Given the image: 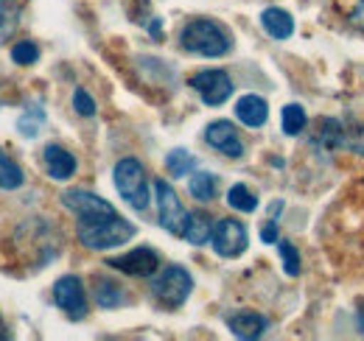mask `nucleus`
<instances>
[{
	"mask_svg": "<svg viewBox=\"0 0 364 341\" xmlns=\"http://www.w3.org/2000/svg\"><path fill=\"white\" fill-rule=\"evenodd\" d=\"M205 143L210 148H216L219 154H225L230 160H241L244 157V140L238 137V129L230 121H213L205 126Z\"/></svg>",
	"mask_w": 364,
	"mask_h": 341,
	"instance_id": "9b49d317",
	"label": "nucleus"
},
{
	"mask_svg": "<svg viewBox=\"0 0 364 341\" xmlns=\"http://www.w3.org/2000/svg\"><path fill=\"white\" fill-rule=\"evenodd\" d=\"M11 62L28 67V65H37L40 62V48L31 40H20V43L11 45Z\"/></svg>",
	"mask_w": 364,
	"mask_h": 341,
	"instance_id": "b1692460",
	"label": "nucleus"
},
{
	"mask_svg": "<svg viewBox=\"0 0 364 341\" xmlns=\"http://www.w3.org/2000/svg\"><path fill=\"white\" fill-rule=\"evenodd\" d=\"M277 252H280V260H283V271L289 277H297L300 274V252L291 241H277Z\"/></svg>",
	"mask_w": 364,
	"mask_h": 341,
	"instance_id": "a878e982",
	"label": "nucleus"
},
{
	"mask_svg": "<svg viewBox=\"0 0 364 341\" xmlns=\"http://www.w3.org/2000/svg\"><path fill=\"white\" fill-rule=\"evenodd\" d=\"M92 299L98 308L104 310H115L127 302V294L124 288L115 283V280H107V277H95V286H92Z\"/></svg>",
	"mask_w": 364,
	"mask_h": 341,
	"instance_id": "f3484780",
	"label": "nucleus"
},
{
	"mask_svg": "<svg viewBox=\"0 0 364 341\" xmlns=\"http://www.w3.org/2000/svg\"><path fill=\"white\" fill-rule=\"evenodd\" d=\"M188 85H191V90L199 92V98H202L205 107H222V104H228L230 98H232V90H235L232 79L228 76V70H222V67H205V70L193 73Z\"/></svg>",
	"mask_w": 364,
	"mask_h": 341,
	"instance_id": "423d86ee",
	"label": "nucleus"
},
{
	"mask_svg": "<svg viewBox=\"0 0 364 341\" xmlns=\"http://www.w3.org/2000/svg\"><path fill=\"white\" fill-rule=\"evenodd\" d=\"M213 227H216V221L208 213H202V210L188 213L185 229H182V241H188L191 247H205L213 238Z\"/></svg>",
	"mask_w": 364,
	"mask_h": 341,
	"instance_id": "dca6fc26",
	"label": "nucleus"
},
{
	"mask_svg": "<svg viewBox=\"0 0 364 341\" xmlns=\"http://www.w3.org/2000/svg\"><path fill=\"white\" fill-rule=\"evenodd\" d=\"M269 328V319L255 313V310H235L228 316V330L235 336V339H244V341H252V339H261Z\"/></svg>",
	"mask_w": 364,
	"mask_h": 341,
	"instance_id": "f8f14e48",
	"label": "nucleus"
},
{
	"mask_svg": "<svg viewBox=\"0 0 364 341\" xmlns=\"http://www.w3.org/2000/svg\"><path fill=\"white\" fill-rule=\"evenodd\" d=\"M356 322H359V330L364 333V302H362V308H359V313H356Z\"/></svg>",
	"mask_w": 364,
	"mask_h": 341,
	"instance_id": "7c9ffc66",
	"label": "nucleus"
},
{
	"mask_svg": "<svg viewBox=\"0 0 364 341\" xmlns=\"http://www.w3.org/2000/svg\"><path fill=\"white\" fill-rule=\"evenodd\" d=\"M235 118L250 129H261L269 121V104L267 98L255 95V92H247L235 101Z\"/></svg>",
	"mask_w": 364,
	"mask_h": 341,
	"instance_id": "4468645a",
	"label": "nucleus"
},
{
	"mask_svg": "<svg viewBox=\"0 0 364 341\" xmlns=\"http://www.w3.org/2000/svg\"><path fill=\"white\" fill-rule=\"evenodd\" d=\"M180 45L182 50L193 53V56H205V59H219V56H228L232 40H230L228 28L216 20H208V17H196V20H188L180 31Z\"/></svg>",
	"mask_w": 364,
	"mask_h": 341,
	"instance_id": "f257e3e1",
	"label": "nucleus"
},
{
	"mask_svg": "<svg viewBox=\"0 0 364 341\" xmlns=\"http://www.w3.org/2000/svg\"><path fill=\"white\" fill-rule=\"evenodd\" d=\"M23 185H26L23 168L0 148V190H20Z\"/></svg>",
	"mask_w": 364,
	"mask_h": 341,
	"instance_id": "6ab92c4d",
	"label": "nucleus"
},
{
	"mask_svg": "<svg viewBox=\"0 0 364 341\" xmlns=\"http://www.w3.org/2000/svg\"><path fill=\"white\" fill-rule=\"evenodd\" d=\"M228 205L238 213H255L258 210V196L247 188V185H232L228 190Z\"/></svg>",
	"mask_w": 364,
	"mask_h": 341,
	"instance_id": "4be33fe9",
	"label": "nucleus"
},
{
	"mask_svg": "<svg viewBox=\"0 0 364 341\" xmlns=\"http://www.w3.org/2000/svg\"><path fill=\"white\" fill-rule=\"evenodd\" d=\"M20 14H23V6L17 0H0V45L17 31Z\"/></svg>",
	"mask_w": 364,
	"mask_h": 341,
	"instance_id": "aec40b11",
	"label": "nucleus"
},
{
	"mask_svg": "<svg viewBox=\"0 0 364 341\" xmlns=\"http://www.w3.org/2000/svg\"><path fill=\"white\" fill-rule=\"evenodd\" d=\"M154 199H157V218H160V227L171 235H180L185 229V221H188V213L182 207L177 190L166 182V179H157L154 182Z\"/></svg>",
	"mask_w": 364,
	"mask_h": 341,
	"instance_id": "6e6552de",
	"label": "nucleus"
},
{
	"mask_svg": "<svg viewBox=\"0 0 364 341\" xmlns=\"http://www.w3.org/2000/svg\"><path fill=\"white\" fill-rule=\"evenodd\" d=\"M261 241H264V244H277V241H280V232H277V221H274V218H269V221L261 227Z\"/></svg>",
	"mask_w": 364,
	"mask_h": 341,
	"instance_id": "c85d7f7f",
	"label": "nucleus"
},
{
	"mask_svg": "<svg viewBox=\"0 0 364 341\" xmlns=\"http://www.w3.org/2000/svg\"><path fill=\"white\" fill-rule=\"evenodd\" d=\"M350 23H353L356 28H364V0H359V6L353 9V14H350Z\"/></svg>",
	"mask_w": 364,
	"mask_h": 341,
	"instance_id": "c756f323",
	"label": "nucleus"
},
{
	"mask_svg": "<svg viewBox=\"0 0 364 341\" xmlns=\"http://www.w3.org/2000/svg\"><path fill=\"white\" fill-rule=\"evenodd\" d=\"M166 168L171 176H188L191 170L196 168V157L193 154H188L185 148H174V151H168V157H166Z\"/></svg>",
	"mask_w": 364,
	"mask_h": 341,
	"instance_id": "5701e85b",
	"label": "nucleus"
},
{
	"mask_svg": "<svg viewBox=\"0 0 364 341\" xmlns=\"http://www.w3.org/2000/svg\"><path fill=\"white\" fill-rule=\"evenodd\" d=\"M137 232V227L132 221L115 215V218H107V221H98V224H79L76 235H79V244L90 252H107V249H115V247H124L127 241H132Z\"/></svg>",
	"mask_w": 364,
	"mask_h": 341,
	"instance_id": "f03ea898",
	"label": "nucleus"
},
{
	"mask_svg": "<svg viewBox=\"0 0 364 341\" xmlns=\"http://www.w3.org/2000/svg\"><path fill=\"white\" fill-rule=\"evenodd\" d=\"M213 252L225 260H232V257H241L250 247V235H247V227L235 218H222L216 221L213 227Z\"/></svg>",
	"mask_w": 364,
	"mask_h": 341,
	"instance_id": "1a4fd4ad",
	"label": "nucleus"
},
{
	"mask_svg": "<svg viewBox=\"0 0 364 341\" xmlns=\"http://www.w3.org/2000/svg\"><path fill=\"white\" fill-rule=\"evenodd\" d=\"M107 266L129 277H154L160 271V255L151 247H137V249H129L127 255L107 257Z\"/></svg>",
	"mask_w": 364,
	"mask_h": 341,
	"instance_id": "9d476101",
	"label": "nucleus"
},
{
	"mask_svg": "<svg viewBox=\"0 0 364 341\" xmlns=\"http://www.w3.org/2000/svg\"><path fill=\"white\" fill-rule=\"evenodd\" d=\"M342 148H350V151H356V154H364V126L345 129Z\"/></svg>",
	"mask_w": 364,
	"mask_h": 341,
	"instance_id": "cd10ccee",
	"label": "nucleus"
},
{
	"mask_svg": "<svg viewBox=\"0 0 364 341\" xmlns=\"http://www.w3.org/2000/svg\"><path fill=\"white\" fill-rule=\"evenodd\" d=\"M151 34H154V37H160V20H157V17L151 20Z\"/></svg>",
	"mask_w": 364,
	"mask_h": 341,
	"instance_id": "2f4dec72",
	"label": "nucleus"
},
{
	"mask_svg": "<svg viewBox=\"0 0 364 341\" xmlns=\"http://www.w3.org/2000/svg\"><path fill=\"white\" fill-rule=\"evenodd\" d=\"M43 166H46L48 176L56 179V182H68L73 173H76V157L59 146V143H48L43 148Z\"/></svg>",
	"mask_w": 364,
	"mask_h": 341,
	"instance_id": "ddd939ff",
	"label": "nucleus"
},
{
	"mask_svg": "<svg viewBox=\"0 0 364 341\" xmlns=\"http://www.w3.org/2000/svg\"><path fill=\"white\" fill-rule=\"evenodd\" d=\"M73 109H76V115H82V118H95V112H98L95 98H92L85 87H76V90H73Z\"/></svg>",
	"mask_w": 364,
	"mask_h": 341,
	"instance_id": "bb28decb",
	"label": "nucleus"
},
{
	"mask_svg": "<svg viewBox=\"0 0 364 341\" xmlns=\"http://www.w3.org/2000/svg\"><path fill=\"white\" fill-rule=\"evenodd\" d=\"M261 26L277 43H283V40H289L294 34V17L286 9H277V6H269V9L261 11Z\"/></svg>",
	"mask_w": 364,
	"mask_h": 341,
	"instance_id": "2eb2a0df",
	"label": "nucleus"
},
{
	"mask_svg": "<svg viewBox=\"0 0 364 341\" xmlns=\"http://www.w3.org/2000/svg\"><path fill=\"white\" fill-rule=\"evenodd\" d=\"M43 124H46V112H43L40 107H34V109H28V112L17 121V131H20L23 137H37V134L43 131Z\"/></svg>",
	"mask_w": 364,
	"mask_h": 341,
	"instance_id": "393cba45",
	"label": "nucleus"
},
{
	"mask_svg": "<svg viewBox=\"0 0 364 341\" xmlns=\"http://www.w3.org/2000/svg\"><path fill=\"white\" fill-rule=\"evenodd\" d=\"M53 302L73 322H82L87 316V310H90L87 308V291H85V286H82V280L76 274H65V277H59L53 283Z\"/></svg>",
	"mask_w": 364,
	"mask_h": 341,
	"instance_id": "0eeeda50",
	"label": "nucleus"
},
{
	"mask_svg": "<svg viewBox=\"0 0 364 341\" xmlns=\"http://www.w3.org/2000/svg\"><path fill=\"white\" fill-rule=\"evenodd\" d=\"M62 205L65 210L76 215L79 224H98V221H107V218H115L118 210L98 193L85 190V188H70L62 193Z\"/></svg>",
	"mask_w": 364,
	"mask_h": 341,
	"instance_id": "39448f33",
	"label": "nucleus"
},
{
	"mask_svg": "<svg viewBox=\"0 0 364 341\" xmlns=\"http://www.w3.org/2000/svg\"><path fill=\"white\" fill-rule=\"evenodd\" d=\"M309 124V118H306V109L300 107V104H286L283 109H280V129L289 134V137H297L303 129Z\"/></svg>",
	"mask_w": 364,
	"mask_h": 341,
	"instance_id": "412c9836",
	"label": "nucleus"
},
{
	"mask_svg": "<svg viewBox=\"0 0 364 341\" xmlns=\"http://www.w3.org/2000/svg\"><path fill=\"white\" fill-rule=\"evenodd\" d=\"M112 182H115V190L121 193V199L132 210L143 213L149 207V202H151V196H149V176H146V168H143V163L137 157L118 160L115 168H112Z\"/></svg>",
	"mask_w": 364,
	"mask_h": 341,
	"instance_id": "7ed1b4c3",
	"label": "nucleus"
},
{
	"mask_svg": "<svg viewBox=\"0 0 364 341\" xmlns=\"http://www.w3.org/2000/svg\"><path fill=\"white\" fill-rule=\"evenodd\" d=\"M188 190H191V196H193L196 202L208 205V202L216 199L219 179H216V173H210V170H196V173L188 179Z\"/></svg>",
	"mask_w": 364,
	"mask_h": 341,
	"instance_id": "a211bd4d",
	"label": "nucleus"
},
{
	"mask_svg": "<svg viewBox=\"0 0 364 341\" xmlns=\"http://www.w3.org/2000/svg\"><path fill=\"white\" fill-rule=\"evenodd\" d=\"M0 339H6V325H3V316H0Z\"/></svg>",
	"mask_w": 364,
	"mask_h": 341,
	"instance_id": "473e14b6",
	"label": "nucleus"
},
{
	"mask_svg": "<svg viewBox=\"0 0 364 341\" xmlns=\"http://www.w3.org/2000/svg\"><path fill=\"white\" fill-rule=\"evenodd\" d=\"M191 291H193V277L180 263H168L151 277V294L163 308H171V310L182 308Z\"/></svg>",
	"mask_w": 364,
	"mask_h": 341,
	"instance_id": "20e7f679",
	"label": "nucleus"
}]
</instances>
